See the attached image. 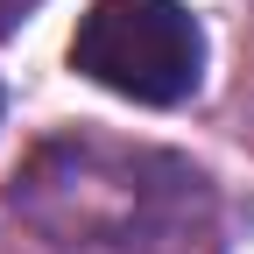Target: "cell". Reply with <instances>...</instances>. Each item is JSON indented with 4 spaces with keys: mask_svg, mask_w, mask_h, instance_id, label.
Returning <instances> with one entry per match:
<instances>
[{
    "mask_svg": "<svg viewBox=\"0 0 254 254\" xmlns=\"http://www.w3.org/2000/svg\"><path fill=\"white\" fill-rule=\"evenodd\" d=\"M71 64L120 99L177 106L205 78V36L177 0H99L71 36Z\"/></svg>",
    "mask_w": 254,
    "mask_h": 254,
    "instance_id": "1",
    "label": "cell"
},
{
    "mask_svg": "<svg viewBox=\"0 0 254 254\" xmlns=\"http://www.w3.org/2000/svg\"><path fill=\"white\" fill-rule=\"evenodd\" d=\"M28 7H36V0H0V36H7V28H14V21H21Z\"/></svg>",
    "mask_w": 254,
    "mask_h": 254,
    "instance_id": "2",
    "label": "cell"
}]
</instances>
